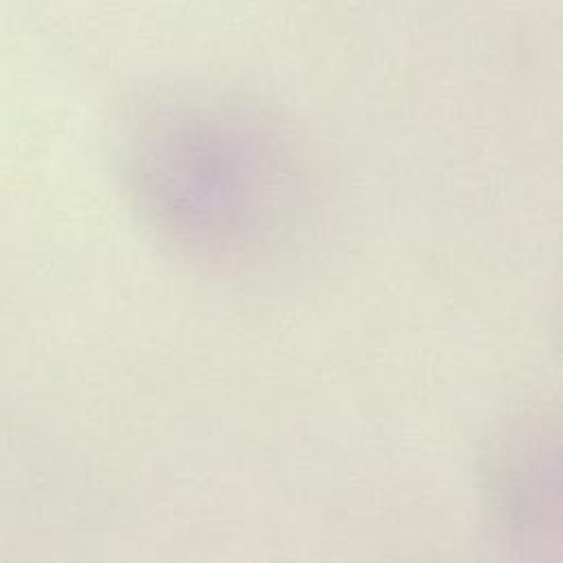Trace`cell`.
Wrapping results in <instances>:
<instances>
[{"label": "cell", "instance_id": "cell-2", "mask_svg": "<svg viewBox=\"0 0 563 563\" xmlns=\"http://www.w3.org/2000/svg\"><path fill=\"white\" fill-rule=\"evenodd\" d=\"M531 439L518 441L511 450L505 452V465L500 470V487L498 492L505 498V516L507 525L518 527L529 542L544 540L547 527V476L555 474L549 472V461L555 454L547 452L540 432H531Z\"/></svg>", "mask_w": 563, "mask_h": 563}, {"label": "cell", "instance_id": "cell-1", "mask_svg": "<svg viewBox=\"0 0 563 563\" xmlns=\"http://www.w3.org/2000/svg\"><path fill=\"white\" fill-rule=\"evenodd\" d=\"M134 178L158 229L227 260L279 242L302 196L296 156L279 130L227 101H189L154 117Z\"/></svg>", "mask_w": 563, "mask_h": 563}]
</instances>
